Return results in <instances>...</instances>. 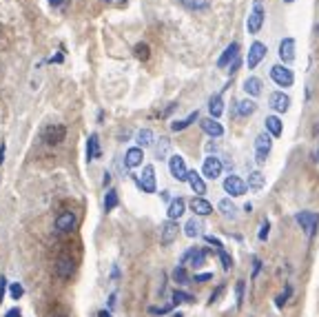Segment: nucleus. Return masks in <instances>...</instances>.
I'll return each instance as SVG.
<instances>
[{"mask_svg": "<svg viewBox=\"0 0 319 317\" xmlns=\"http://www.w3.org/2000/svg\"><path fill=\"white\" fill-rule=\"evenodd\" d=\"M266 187V175L261 173V171H253V173H248V180H246V189H251V191H261V189Z\"/></svg>", "mask_w": 319, "mask_h": 317, "instance_id": "obj_26", "label": "nucleus"}, {"mask_svg": "<svg viewBox=\"0 0 319 317\" xmlns=\"http://www.w3.org/2000/svg\"><path fill=\"white\" fill-rule=\"evenodd\" d=\"M244 91H246L248 98H259L261 95V80L255 76L246 78V80H244Z\"/></svg>", "mask_w": 319, "mask_h": 317, "instance_id": "obj_27", "label": "nucleus"}, {"mask_svg": "<svg viewBox=\"0 0 319 317\" xmlns=\"http://www.w3.org/2000/svg\"><path fill=\"white\" fill-rule=\"evenodd\" d=\"M237 56H239V45H237V42H230V45L226 47L224 51H222L220 60H217V67H220V69H226L235 58H237Z\"/></svg>", "mask_w": 319, "mask_h": 317, "instance_id": "obj_20", "label": "nucleus"}, {"mask_svg": "<svg viewBox=\"0 0 319 317\" xmlns=\"http://www.w3.org/2000/svg\"><path fill=\"white\" fill-rule=\"evenodd\" d=\"M222 171H224V162H222L217 156H208L202 164V178L217 180L222 175Z\"/></svg>", "mask_w": 319, "mask_h": 317, "instance_id": "obj_7", "label": "nucleus"}, {"mask_svg": "<svg viewBox=\"0 0 319 317\" xmlns=\"http://www.w3.org/2000/svg\"><path fill=\"white\" fill-rule=\"evenodd\" d=\"M270 80L277 87L288 89V87H292V82H295V73H292V69H288L286 64H273V67H270Z\"/></svg>", "mask_w": 319, "mask_h": 317, "instance_id": "obj_3", "label": "nucleus"}, {"mask_svg": "<svg viewBox=\"0 0 319 317\" xmlns=\"http://www.w3.org/2000/svg\"><path fill=\"white\" fill-rule=\"evenodd\" d=\"M100 156H102V151H100V140H97L96 133H91V135H89V140H87V160L89 162L97 160Z\"/></svg>", "mask_w": 319, "mask_h": 317, "instance_id": "obj_30", "label": "nucleus"}, {"mask_svg": "<svg viewBox=\"0 0 319 317\" xmlns=\"http://www.w3.org/2000/svg\"><path fill=\"white\" fill-rule=\"evenodd\" d=\"M186 211V202L182 200V197H175V200H171V204H168V220H173V222H177V220L184 215Z\"/></svg>", "mask_w": 319, "mask_h": 317, "instance_id": "obj_25", "label": "nucleus"}, {"mask_svg": "<svg viewBox=\"0 0 319 317\" xmlns=\"http://www.w3.org/2000/svg\"><path fill=\"white\" fill-rule=\"evenodd\" d=\"M135 142H137V147L144 151L146 147H153V144H155V133L151 129H140L135 133Z\"/></svg>", "mask_w": 319, "mask_h": 317, "instance_id": "obj_28", "label": "nucleus"}, {"mask_svg": "<svg viewBox=\"0 0 319 317\" xmlns=\"http://www.w3.org/2000/svg\"><path fill=\"white\" fill-rule=\"evenodd\" d=\"M4 293H7V277H0V302L4 299Z\"/></svg>", "mask_w": 319, "mask_h": 317, "instance_id": "obj_49", "label": "nucleus"}, {"mask_svg": "<svg viewBox=\"0 0 319 317\" xmlns=\"http://www.w3.org/2000/svg\"><path fill=\"white\" fill-rule=\"evenodd\" d=\"M224 191L228 193L230 197H242L246 193V182H244L239 175H228L224 180Z\"/></svg>", "mask_w": 319, "mask_h": 317, "instance_id": "obj_11", "label": "nucleus"}, {"mask_svg": "<svg viewBox=\"0 0 319 317\" xmlns=\"http://www.w3.org/2000/svg\"><path fill=\"white\" fill-rule=\"evenodd\" d=\"M160 195H162V200H166L168 204H171V195H168V191H162V193H160Z\"/></svg>", "mask_w": 319, "mask_h": 317, "instance_id": "obj_53", "label": "nucleus"}, {"mask_svg": "<svg viewBox=\"0 0 319 317\" xmlns=\"http://www.w3.org/2000/svg\"><path fill=\"white\" fill-rule=\"evenodd\" d=\"M295 222L299 224L301 231H304L308 237H315L317 226H319V213L317 211H299V213L295 215Z\"/></svg>", "mask_w": 319, "mask_h": 317, "instance_id": "obj_2", "label": "nucleus"}, {"mask_svg": "<svg viewBox=\"0 0 319 317\" xmlns=\"http://www.w3.org/2000/svg\"><path fill=\"white\" fill-rule=\"evenodd\" d=\"M264 20H266V7H264V0H253V9L246 18V29L251 36H257L264 27Z\"/></svg>", "mask_w": 319, "mask_h": 317, "instance_id": "obj_1", "label": "nucleus"}, {"mask_svg": "<svg viewBox=\"0 0 319 317\" xmlns=\"http://www.w3.org/2000/svg\"><path fill=\"white\" fill-rule=\"evenodd\" d=\"M4 317H22V311H20V308H9V311L7 313H4Z\"/></svg>", "mask_w": 319, "mask_h": 317, "instance_id": "obj_50", "label": "nucleus"}, {"mask_svg": "<svg viewBox=\"0 0 319 317\" xmlns=\"http://www.w3.org/2000/svg\"><path fill=\"white\" fill-rule=\"evenodd\" d=\"M313 160H315V162H319V149H317V151L313 153Z\"/></svg>", "mask_w": 319, "mask_h": 317, "instance_id": "obj_59", "label": "nucleus"}, {"mask_svg": "<svg viewBox=\"0 0 319 317\" xmlns=\"http://www.w3.org/2000/svg\"><path fill=\"white\" fill-rule=\"evenodd\" d=\"M104 2H111V0H104Z\"/></svg>", "mask_w": 319, "mask_h": 317, "instance_id": "obj_62", "label": "nucleus"}, {"mask_svg": "<svg viewBox=\"0 0 319 317\" xmlns=\"http://www.w3.org/2000/svg\"><path fill=\"white\" fill-rule=\"evenodd\" d=\"M73 271H75V264H73V259L66 257V255H62L56 262V275L62 277V280H69V277L73 275Z\"/></svg>", "mask_w": 319, "mask_h": 317, "instance_id": "obj_19", "label": "nucleus"}, {"mask_svg": "<svg viewBox=\"0 0 319 317\" xmlns=\"http://www.w3.org/2000/svg\"><path fill=\"white\" fill-rule=\"evenodd\" d=\"M268 235H270V222H268V220H261L259 231H257V240L266 242V240H268Z\"/></svg>", "mask_w": 319, "mask_h": 317, "instance_id": "obj_40", "label": "nucleus"}, {"mask_svg": "<svg viewBox=\"0 0 319 317\" xmlns=\"http://www.w3.org/2000/svg\"><path fill=\"white\" fill-rule=\"evenodd\" d=\"M109 306H115V293L109 297Z\"/></svg>", "mask_w": 319, "mask_h": 317, "instance_id": "obj_58", "label": "nucleus"}, {"mask_svg": "<svg viewBox=\"0 0 319 317\" xmlns=\"http://www.w3.org/2000/svg\"><path fill=\"white\" fill-rule=\"evenodd\" d=\"M199 120V111L195 109L193 113H189V116L184 118V120H173L171 122V131H184V129H189L193 122H197Z\"/></svg>", "mask_w": 319, "mask_h": 317, "instance_id": "obj_31", "label": "nucleus"}, {"mask_svg": "<svg viewBox=\"0 0 319 317\" xmlns=\"http://www.w3.org/2000/svg\"><path fill=\"white\" fill-rule=\"evenodd\" d=\"M135 182L144 193H155V189H158V184H155V169L151 164H146L144 169H142V175Z\"/></svg>", "mask_w": 319, "mask_h": 317, "instance_id": "obj_9", "label": "nucleus"}, {"mask_svg": "<svg viewBox=\"0 0 319 317\" xmlns=\"http://www.w3.org/2000/svg\"><path fill=\"white\" fill-rule=\"evenodd\" d=\"M118 204H120L118 191H115V189H109V191H106V195H104V211H113Z\"/></svg>", "mask_w": 319, "mask_h": 317, "instance_id": "obj_36", "label": "nucleus"}, {"mask_svg": "<svg viewBox=\"0 0 319 317\" xmlns=\"http://www.w3.org/2000/svg\"><path fill=\"white\" fill-rule=\"evenodd\" d=\"M177 235H180V224L173 222V220H166V222L160 226V242H162L164 246L173 244V242L177 240Z\"/></svg>", "mask_w": 319, "mask_h": 317, "instance_id": "obj_10", "label": "nucleus"}, {"mask_svg": "<svg viewBox=\"0 0 319 317\" xmlns=\"http://www.w3.org/2000/svg\"><path fill=\"white\" fill-rule=\"evenodd\" d=\"M266 54H268V47H266L264 42H259V40L253 42V45L248 47V58H246L248 69H257V64L266 58Z\"/></svg>", "mask_w": 319, "mask_h": 317, "instance_id": "obj_8", "label": "nucleus"}, {"mask_svg": "<svg viewBox=\"0 0 319 317\" xmlns=\"http://www.w3.org/2000/svg\"><path fill=\"white\" fill-rule=\"evenodd\" d=\"M239 67H242V58H239V56H237V58H235L233 63L228 64V69H226V71H228V76H235V73L239 71Z\"/></svg>", "mask_w": 319, "mask_h": 317, "instance_id": "obj_45", "label": "nucleus"}, {"mask_svg": "<svg viewBox=\"0 0 319 317\" xmlns=\"http://www.w3.org/2000/svg\"><path fill=\"white\" fill-rule=\"evenodd\" d=\"M244 211H246V213H253V204H251V202H246V204H244Z\"/></svg>", "mask_w": 319, "mask_h": 317, "instance_id": "obj_56", "label": "nucleus"}, {"mask_svg": "<svg viewBox=\"0 0 319 317\" xmlns=\"http://www.w3.org/2000/svg\"><path fill=\"white\" fill-rule=\"evenodd\" d=\"M199 127H202V131L206 135H211V138H222V135H224V127H222L215 118H204V120H199Z\"/></svg>", "mask_w": 319, "mask_h": 317, "instance_id": "obj_17", "label": "nucleus"}, {"mask_svg": "<svg viewBox=\"0 0 319 317\" xmlns=\"http://www.w3.org/2000/svg\"><path fill=\"white\" fill-rule=\"evenodd\" d=\"M168 151H171V140L162 135L160 142H155V158H158V160H166Z\"/></svg>", "mask_w": 319, "mask_h": 317, "instance_id": "obj_34", "label": "nucleus"}, {"mask_svg": "<svg viewBox=\"0 0 319 317\" xmlns=\"http://www.w3.org/2000/svg\"><path fill=\"white\" fill-rule=\"evenodd\" d=\"M270 149H273V140H270V135L266 133V131H261V133L255 138V160H257V164H264L268 153H270Z\"/></svg>", "mask_w": 319, "mask_h": 317, "instance_id": "obj_6", "label": "nucleus"}, {"mask_svg": "<svg viewBox=\"0 0 319 317\" xmlns=\"http://www.w3.org/2000/svg\"><path fill=\"white\" fill-rule=\"evenodd\" d=\"M268 104L273 111L277 113H286L288 109H290V98H288L284 91H273V94L268 95Z\"/></svg>", "mask_w": 319, "mask_h": 317, "instance_id": "obj_13", "label": "nucleus"}, {"mask_svg": "<svg viewBox=\"0 0 319 317\" xmlns=\"http://www.w3.org/2000/svg\"><path fill=\"white\" fill-rule=\"evenodd\" d=\"M217 211L222 213V218L224 220H230V222H235V220L239 218L237 213V206L230 202V197H222L220 202H217Z\"/></svg>", "mask_w": 319, "mask_h": 317, "instance_id": "obj_18", "label": "nucleus"}, {"mask_svg": "<svg viewBox=\"0 0 319 317\" xmlns=\"http://www.w3.org/2000/svg\"><path fill=\"white\" fill-rule=\"evenodd\" d=\"M186 182H189V187L193 189V193H197V197H202L204 193H206V182H204V178L197 173V171H189Z\"/></svg>", "mask_w": 319, "mask_h": 317, "instance_id": "obj_24", "label": "nucleus"}, {"mask_svg": "<svg viewBox=\"0 0 319 317\" xmlns=\"http://www.w3.org/2000/svg\"><path fill=\"white\" fill-rule=\"evenodd\" d=\"M75 213L73 211H62L60 215H58V220H56V228L60 233H69V231H73L75 228Z\"/></svg>", "mask_w": 319, "mask_h": 317, "instance_id": "obj_15", "label": "nucleus"}, {"mask_svg": "<svg viewBox=\"0 0 319 317\" xmlns=\"http://www.w3.org/2000/svg\"><path fill=\"white\" fill-rule=\"evenodd\" d=\"M290 295H292V286L286 284V290H284V293H279L277 297H275V306H277V308H284V304H286L288 299H290Z\"/></svg>", "mask_w": 319, "mask_h": 317, "instance_id": "obj_38", "label": "nucleus"}, {"mask_svg": "<svg viewBox=\"0 0 319 317\" xmlns=\"http://www.w3.org/2000/svg\"><path fill=\"white\" fill-rule=\"evenodd\" d=\"M277 56L279 60H282V64H290L292 60H295V38H284L282 42H279V49H277Z\"/></svg>", "mask_w": 319, "mask_h": 317, "instance_id": "obj_12", "label": "nucleus"}, {"mask_svg": "<svg viewBox=\"0 0 319 317\" xmlns=\"http://www.w3.org/2000/svg\"><path fill=\"white\" fill-rule=\"evenodd\" d=\"M9 295H11V299H20L22 295H25V288H22V284L13 282V284L9 286Z\"/></svg>", "mask_w": 319, "mask_h": 317, "instance_id": "obj_42", "label": "nucleus"}, {"mask_svg": "<svg viewBox=\"0 0 319 317\" xmlns=\"http://www.w3.org/2000/svg\"><path fill=\"white\" fill-rule=\"evenodd\" d=\"M261 271V259L257 257V255H253V277H257Z\"/></svg>", "mask_w": 319, "mask_h": 317, "instance_id": "obj_47", "label": "nucleus"}, {"mask_svg": "<svg viewBox=\"0 0 319 317\" xmlns=\"http://www.w3.org/2000/svg\"><path fill=\"white\" fill-rule=\"evenodd\" d=\"M180 264L182 266H191V268H202L206 264V251L199 249V246H191L189 251H184Z\"/></svg>", "mask_w": 319, "mask_h": 317, "instance_id": "obj_4", "label": "nucleus"}, {"mask_svg": "<svg viewBox=\"0 0 319 317\" xmlns=\"http://www.w3.org/2000/svg\"><path fill=\"white\" fill-rule=\"evenodd\" d=\"M180 5L186 7V9H191V11H202L211 5V0H180Z\"/></svg>", "mask_w": 319, "mask_h": 317, "instance_id": "obj_35", "label": "nucleus"}, {"mask_svg": "<svg viewBox=\"0 0 319 317\" xmlns=\"http://www.w3.org/2000/svg\"><path fill=\"white\" fill-rule=\"evenodd\" d=\"M284 2H286V5H290V2H295V0H284Z\"/></svg>", "mask_w": 319, "mask_h": 317, "instance_id": "obj_60", "label": "nucleus"}, {"mask_svg": "<svg viewBox=\"0 0 319 317\" xmlns=\"http://www.w3.org/2000/svg\"><path fill=\"white\" fill-rule=\"evenodd\" d=\"M49 2H51L53 7H58V5H62V2H64V0H49Z\"/></svg>", "mask_w": 319, "mask_h": 317, "instance_id": "obj_57", "label": "nucleus"}, {"mask_svg": "<svg viewBox=\"0 0 319 317\" xmlns=\"http://www.w3.org/2000/svg\"><path fill=\"white\" fill-rule=\"evenodd\" d=\"M244 295H246V282L244 280H237V284H235V304H237V308L244 306Z\"/></svg>", "mask_w": 319, "mask_h": 317, "instance_id": "obj_37", "label": "nucleus"}, {"mask_svg": "<svg viewBox=\"0 0 319 317\" xmlns=\"http://www.w3.org/2000/svg\"><path fill=\"white\" fill-rule=\"evenodd\" d=\"M213 280V273H197V275L193 277L195 284H204V282H211Z\"/></svg>", "mask_w": 319, "mask_h": 317, "instance_id": "obj_46", "label": "nucleus"}, {"mask_svg": "<svg viewBox=\"0 0 319 317\" xmlns=\"http://www.w3.org/2000/svg\"><path fill=\"white\" fill-rule=\"evenodd\" d=\"M217 255H220L222 268H224V271H230V268H233V257L228 255V251H226V249H220V251H217Z\"/></svg>", "mask_w": 319, "mask_h": 317, "instance_id": "obj_39", "label": "nucleus"}, {"mask_svg": "<svg viewBox=\"0 0 319 317\" xmlns=\"http://www.w3.org/2000/svg\"><path fill=\"white\" fill-rule=\"evenodd\" d=\"M133 51H135V56L140 60H146L149 58V45H144V42H140V45L133 47Z\"/></svg>", "mask_w": 319, "mask_h": 317, "instance_id": "obj_43", "label": "nucleus"}, {"mask_svg": "<svg viewBox=\"0 0 319 317\" xmlns=\"http://www.w3.org/2000/svg\"><path fill=\"white\" fill-rule=\"evenodd\" d=\"M4 162V144H0V164Z\"/></svg>", "mask_w": 319, "mask_h": 317, "instance_id": "obj_55", "label": "nucleus"}, {"mask_svg": "<svg viewBox=\"0 0 319 317\" xmlns=\"http://www.w3.org/2000/svg\"><path fill=\"white\" fill-rule=\"evenodd\" d=\"M171 277H173V282H175L177 286H184V284H191V277H189V273H186V266H182V264H177L175 268H173V273H171Z\"/></svg>", "mask_w": 319, "mask_h": 317, "instance_id": "obj_33", "label": "nucleus"}, {"mask_svg": "<svg viewBox=\"0 0 319 317\" xmlns=\"http://www.w3.org/2000/svg\"><path fill=\"white\" fill-rule=\"evenodd\" d=\"M184 235L191 237V240H197V237L204 235V224H202V220H199L197 215H193L191 220H186V224H184Z\"/></svg>", "mask_w": 319, "mask_h": 317, "instance_id": "obj_16", "label": "nucleus"}, {"mask_svg": "<svg viewBox=\"0 0 319 317\" xmlns=\"http://www.w3.org/2000/svg\"><path fill=\"white\" fill-rule=\"evenodd\" d=\"M206 242H208V244H213V246H215L217 251H220V249H224V244H222V240H217V237H213V235H206Z\"/></svg>", "mask_w": 319, "mask_h": 317, "instance_id": "obj_48", "label": "nucleus"}, {"mask_svg": "<svg viewBox=\"0 0 319 317\" xmlns=\"http://www.w3.org/2000/svg\"><path fill=\"white\" fill-rule=\"evenodd\" d=\"M193 295L191 293H184V290H175L173 293V304H189V302H193Z\"/></svg>", "mask_w": 319, "mask_h": 317, "instance_id": "obj_41", "label": "nucleus"}, {"mask_svg": "<svg viewBox=\"0 0 319 317\" xmlns=\"http://www.w3.org/2000/svg\"><path fill=\"white\" fill-rule=\"evenodd\" d=\"M64 135H66L64 127H62V125H51V127H47V129H44L42 140L47 144H60L62 140H64Z\"/></svg>", "mask_w": 319, "mask_h": 317, "instance_id": "obj_14", "label": "nucleus"}, {"mask_svg": "<svg viewBox=\"0 0 319 317\" xmlns=\"http://www.w3.org/2000/svg\"><path fill=\"white\" fill-rule=\"evenodd\" d=\"M168 171H171L173 180H177V182H186V178H189L186 160L180 156V153H173V156L168 158Z\"/></svg>", "mask_w": 319, "mask_h": 317, "instance_id": "obj_5", "label": "nucleus"}, {"mask_svg": "<svg viewBox=\"0 0 319 317\" xmlns=\"http://www.w3.org/2000/svg\"><path fill=\"white\" fill-rule=\"evenodd\" d=\"M149 313L151 315H166V313H171V304H164V306H151Z\"/></svg>", "mask_w": 319, "mask_h": 317, "instance_id": "obj_44", "label": "nucleus"}, {"mask_svg": "<svg viewBox=\"0 0 319 317\" xmlns=\"http://www.w3.org/2000/svg\"><path fill=\"white\" fill-rule=\"evenodd\" d=\"M102 184H104V187H106V184H111V173H109V171L104 173V180H102Z\"/></svg>", "mask_w": 319, "mask_h": 317, "instance_id": "obj_52", "label": "nucleus"}, {"mask_svg": "<svg viewBox=\"0 0 319 317\" xmlns=\"http://www.w3.org/2000/svg\"><path fill=\"white\" fill-rule=\"evenodd\" d=\"M264 131L270 135V138H279L284 133V125L277 116H266L264 120Z\"/></svg>", "mask_w": 319, "mask_h": 317, "instance_id": "obj_23", "label": "nucleus"}, {"mask_svg": "<svg viewBox=\"0 0 319 317\" xmlns=\"http://www.w3.org/2000/svg\"><path fill=\"white\" fill-rule=\"evenodd\" d=\"M97 317H113V315H111V311H100L97 313Z\"/></svg>", "mask_w": 319, "mask_h": 317, "instance_id": "obj_54", "label": "nucleus"}, {"mask_svg": "<svg viewBox=\"0 0 319 317\" xmlns=\"http://www.w3.org/2000/svg\"><path fill=\"white\" fill-rule=\"evenodd\" d=\"M222 290H224V286H217V288L211 293V299H208V302H211V304H213V302H217V297L222 295Z\"/></svg>", "mask_w": 319, "mask_h": 317, "instance_id": "obj_51", "label": "nucleus"}, {"mask_svg": "<svg viewBox=\"0 0 319 317\" xmlns=\"http://www.w3.org/2000/svg\"><path fill=\"white\" fill-rule=\"evenodd\" d=\"M208 111H211V118H220L224 113V100H222V94H215L208 98Z\"/></svg>", "mask_w": 319, "mask_h": 317, "instance_id": "obj_32", "label": "nucleus"}, {"mask_svg": "<svg viewBox=\"0 0 319 317\" xmlns=\"http://www.w3.org/2000/svg\"><path fill=\"white\" fill-rule=\"evenodd\" d=\"M142 158H144V151L140 147H131L127 153H124V166L127 169H137L142 164Z\"/></svg>", "mask_w": 319, "mask_h": 317, "instance_id": "obj_21", "label": "nucleus"}, {"mask_svg": "<svg viewBox=\"0 0 319 317\" xmlns=\"http://www.w3.org/2000/svg\"><path fill=\"white\" fill-rule=\"evenodd\" d=\"M257 111V102L253 98H244L237 102V116L239 118H251Z\"/></svg>", "mask_w": 319, "mask_h": 317, "instance_id": "obj_29", "label": "nucleus"}, {"mask_svg": "<svg viewBox=\"0 0 319 317\" xmlns=\"http://www.w3.org/2000/svg\"><path fill=\"white\" fill-rule=\"evenodd\" d=\"M58 317H66V315H58Z\"/></svg>", "mask_w": 319, "mask_h": 317, "instance_id": "obj_61", "label": "nucleus"}, {"mask_svg": "<svg viewBox=\"0 0 319 317\" xmlns=\"http://www.w3.org/2000/svg\"><path fill=\"white\" fill-rule=\"evenodd\" d=\"M189 206H191V211H193L197 218H204V215H211L213 213V204L208 200H204V197H193Z\"/></svg>", "mask_w": 319, "mask_h": 317, "instance_id": "obj_22", "label": "nucleus"}]
</instances>
